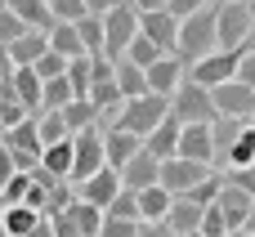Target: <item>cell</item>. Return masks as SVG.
I'll return each instance as SVG.
<instances>
[{"instance_id":"obj_1","label":"cell","mask_w":255,"mask_h":237,"mask_svg":"<svg viewBox=\"0 0 255 237\" xmlns=\"http://www.w3.org/2000/svg\"><path fill=\"white\" fill-rule=\"evenodd\" d=\"M215 13H220V4H206V9H197L193 18H184V22H179V45H175V58H184V67H193V63H202V58H211V54L220 49V36H215Z\"/></svg>"},{"instance_id":"obj_2","label":"cell","mask_w":255,"mask_h":237,"mask_svg":"<svg viewBox=\"0 0 255 237\" xmlns=\"http://www.w3.org/2000/svg\"><path fill=\"white\" fill-rule=\"evenodd\" d=\"M166 117H170V99H161V94H143V99L121 103L112 130H126V134H134V139H148Z\"/></svg>"},{"instance_id":"obj_3","label":"cell","mask_w":255,"mask_h":237,"mask_svg":"<svg viewBox=\"0 0 255 237\" xmlns=\"http://www.w3.org/2000/svg\"><path fill=\"white\" fill-rule=\"evenodd\" d=\"M139 36V9L130 4V0H121V4H112L108 13H103V58H126V49H130V40Z\"/></svg>"},{"instance_id":"obj_4","label":"cell","mask_w":255,"mask_h":237,"mask_svg":"<svg viewBox=\"0 0 255 237\" xmlns=\"http://www.w3.org/2000/svg\"><path fill=\"white\" fill-rule=\"evenodd\" d=\"M170 117H175L179 125H215V121H220V112H215V103H211V90L193 85L188 76H184V85L170 94Z\"/></svg>"},{"instance_id":"obj_5","label":"cell","mask_w":255,"mask_h":237,"mask_svg":"<svg viewBox=\"0 0 255 237\" xmlns=\"http://www.w3.org/2000/svg\"><path fill=\"white\" fill-rule=\"evenodd\" d=\"M108 161H103V125H90V130H81V134H72V175H67V184L72 188H81L90 175H99Z\"/></svg>"},{"instance_id":"obj_6","label":"cell","mask_w":255,"mask_h":237,"mask_svg":"<svg viewBox=\"0 0 255 237\" xmlns=\"http://www.w3.org/2000/svg\"><path fill=\"white\" fill-rule=\"evenodd\" d=\"M215 36H220V49H247V40L255 36L251 9H247V4H229V0H220Z\"/></svg>"},{"instance_id":"obj_7","label":"cell","mask_w":255,"mask_h":237,"mask_svg":"<svg viewBox=\"0 0 255 237\" xmlns=\"http://www.w3.org/2000/svg\"><path fill=\"white\" fill-rule=\"evenodd\" d=\"M242 54H247V49H215L211 58H202V63L188 67V81L202 85V90H215V85H224V81H238Z\"/></svg>"},{"instance_id":"obj_8","label":"cell","mask_w":255,"mask_h":237,"mask_svg":"<svg viewBox=\"0 0 255 237\" xmlns=\"http://www.w3.org/2000/svg\"><path fill=\"white\" fill-rule=\"evenodd\" d=\"M206 175H211V166H197V161L170 157V161H161V175H157V184H161L170 197H184V193H188V188H197Z\"/></svg>"},{"instance_id":"obj_9","label":"cell","mask_w":255,"mask_h":237,"mask_svg":"<svg viewBox=\"0 0 255 237\" xmlns=\"http://www.w3.org/2000/svg\"><path fill=\"white\" fill-rule=\"evenodd\" d=\"M211 103L220 117H238V121H251L255 117V90H247L242 81H224L211 90Z\"/></svg>"},{"instance_id":"obj_10","label":"cell","mask_w":255,"mask_h":237,"mask_svg":"<svg viewBox=\"0 0 255 237\" xmlns=\"http://www.w3.org/2000/svg\"><path fill=\"white\" fill-rule=\"evenodd\" d=\"M139 36H148L161 54H175V45H179V18H170L166 9L139 13Z\"/></svg>"},{"instance_id":"obj_11","label":"cell","mask_w":255,"mask_h":237,"mask_svg":"<svg viewBox=\"0 0 255 237\" xmlns=\"http://www.w3.org/2000/svg\"><path fill=\"white\" fill-rule=\"evenodd\" d=\"M148 94H161V99H170L179 85H184V76H188V67H184V58H175V54H166V58H157L148 72Z\"/></svg>"},{"instance_id":"obj_12","label":"cell","mask_w":255,"mask_h":237,"mask_svg":"<svg viewBox=\"0 0 255 237\" xmlns=\"http://www.w3.org/2000/svg\"><path fill=\"white\" fill-rule=\"evenodd\" d=\"M157 175H161V161H157L148 148H139V152L121 166V188L143 193V188H152V184H157Z\"/></svg>"},{"instance_id":"obj_13","label":"cell","mask_w":255,"mask_h":237,"mask_svg":"<svg viewBox=\"0 0 255 237\" xmlns=\"http://www.w3.org/2000/svg\"><path fill=\"white\" fill-rule=\"evenodd\" d=\"M117 193H121V175H117L112 166H103L99 175H90V179L76 188V197L90 202V206H99V211H108V206L117 202Z\"/></svg>"},{"instance_id":"obj_14","label":"cell","mask_w":255,"mask_h":237,"mask_svg":"<svg viewBox=\"0 0 255 237\" xmlns=\"http://www.w3.org/2000/svg\"><path fill=\"white\" fill-rule=\"evenodd\" d=\"M184 161H197V166H215V148H211V125H184L179 134V152Z\"/></svg>"},{"instance_id":"obj_15","label":"cell","mask_w":255,"mask_h":237,"mask_svg":"<svg viewBox=\"0 0 255 237\" xmlns=\"http://www.w3.org/2000/svg\"><path fill=\"white\" fill-rule=\"evenodd\" d=\"M215 206H220V215H224V224H229V233H233V229H242V224H247L255 197H247V193H242V188H233V184H224V188H220V197H215Z\"/></svg>"},{"instance_id":"obj_16","label":"cell","mask_w":255,"mask_h":237,"mask_svg":"<svg viewBox=\"0 0 255 237\" xmlns=\"http://www.w3.org/2000/svg\"><path fill=\"white\" fill-rule=\"evenodd\" d=\"M0 143H4L13 157H40V152H45V148H40V130H36V117H27L22 125L4 130V134H0Z\"/></svg>"},{"instance_id":"obj_17","label":"cell","mask_w":255,"mask_h":237,"mask_svg":"<svg viewBox=\"0 0 255 237\" xmlns=\"http://www.w3.org/2000/svg\"><path fill=\"white\" fill-rule=\"evenodd\" d=\"M143 148V139H134V134H126V130H103V161L121 175V166L134 157Z\"/></svg>"},{"instance_id":"obj_18","label":"cell","mask_w":255,"mask_h":237,"mask_svg":"<svg viewBox=\"0 0 255 237\" xmlns=\"http://www.w3.org/2000/svg\"><path fill=\"white\" fill-rule=\"evenodd\" d=\"M242 130H247V121H238V117H220L215 125H211V148H215V166H224L229 161V152H233V143L242 139ZM211 166V170H215Z\"/></svg>"},{"instance_id":"obj_19","label":"cell","mask_w":255,"mask_h":237,"mask_svg":"<svg viewBox=\"0 0 255 237\" xmlns=\"http://www.w3.org/2000/svg\"><path fill=\"white\" fill-rule=\"evenodd\" d=\"M179 134H184V125H179L175 117H166V121H161V125H157V130L143 139V148H148L157 161H170V157L179 152Z\"/></svg>"},{"instance_id":"obj_20","label":"cell","mask_w":255,"mask_h":237,"mask_svg":"<svg viewBox=\"0 0 255 237\" xmlns=\"http://www.w3.org/2000/svg\"><path fill=\"white\" fill-rule=\"evenodd\" d=\"M9 13L27 27V31H54V13H49V4L45 0H9Z\"/></svg>"},{"instance_id":"obj_21","label":"cell","mask_w":255,"mask_h":237,"mask_svg":"<svg viewBox=\"0 0 255 237\" xmlns=\"http://www.w3.org/2000/svg\"><path fill=\"white\" fill-rule=\"evenodd\" d=\"M139 197V224H161L166 215H170V193L161 188V184H152V188H143V193H134Z\"/></svg>"},{"instance_id":"obj_22","label":"cell","mask_w":255,"mask_h":237,"mask_svg":"<svg viewBox=\"0 0 255 237\" xmlns=\"http://www.w3.org/2000/svg\"><path fill=\"white\" fill-rule=\"evenodd\" d=\"M166 229L175 237H188L202 229V206H193V202H184V197H175L170 202V215H166Z\"/></svg>"},{"instance_id":"obj_23","label":"cell","mask_w":255,"mask_h":237,"mask_svg":"<svg viewBox=\"0 0 255 237\" xmlns=\"http://www.w3.org/2000/svg\"><path fill=\"white\" fill-rule=\"evenodd\" d=\"M45 49H49V36H45V31H22V36L9 45V58H13V67H31Z\"/></svg>"},{"instance_id":"obj_24","label":"cell","mask_w":255,"mask_h":237,"mask_svg":"<svg viewBox=\"0 0 255 237\" xmlns=\"http://www.w3.org/2000/svg\"><path fill=\"white\" fill-rule=\"evenodd\" d=\"M117 90H121L126 103H130V99H143V94H148V76H143V67H134L130 58H117Z\"/></svg>"},{"instance_id":"obj_25","label":"cell","mask_w":255,"mask_h":237,"mask_svg":"<svg viewBox=\"0 0 255 237\" xmlns=\"http://www.w3.org/2000/svg\"><path fill=\"white\" fill-rule=\"evenodd\" d=\"M49 49L58 54V58H81L85 54V45H81V36H76V22H54V31H49Z\"/></svg>"},{"instance_id":"obj_26","label":"cell","mask_w":255,"mask_h":237,"mask_svg":"<svg viewBox=\"0 0 255 237\" xmlns=\"http://www.w3.org/2000/svg\"><path fill=\"white\" fill-rule=\"evenodd\" d=\"M13 99H18L31 117L40 112V76H36L31 67H18V72H13Z\"/></svg>"},{"instance_id":"obj_27","label":"cell","mask_w":255,"mask_h":237,"mask_svg":"<svg viewBox=\"0 0 255 237\" xmlns=\"http://www.w3.org/2000/svg\"><path fill=\"white\" fill-rule=\"evenodd\" d=\"M67 220L81 229V237H99V229H103V211H99V206H90V202H81V197L67 206Z\"/></svg>"},{"instance_id":"obj_28","label":"cell","mask_w":255,"mask_h":237,"mask_svg":"<svg viewBox=\"0 0 255 237\" xmlns=\"http://www.w3.org/2000/svg\"><path fill=\"white\" fill-rule=\"evenodd\" d=\"M36 130H40V148H54V143H67L72 130L58 112H36Z\"/></svg>"},{"instance_id":"obj_29","label":"cell","mask_w":255,"mask_h":237,"mask_svg":"<svg viewBox=\"0 0 255 237\" xmlns=\"http://www.w3.org/2000/svg\"><path fill=\"white\" fill-rule=\"evenodd\" d=\"M72 99H76V94H72L67 76H58V81H45V85H40V112H63Z\"/></svg>"},{"instance_id":"obj_30","label":"cell","mask_w":255,"mask_h":237,"mask_svg":"<svg viewBox=\"0 0 255 237\" xmlns=\"http://www.w3.org/2000/svg\"><path fill=\"white\" fill-rule=\"evenodd\" d=\"M63 121H67V130L72 134H81V130H90V125H99V112L90 108V99H72L63 112H58Z\"/></svg>"},{"instance_id":"obj_31","label":"cell","mask_w":255,"mask_h":237,"mask_svg":"<svg viewBox=\"0 0 255 237\" xmlns=\"http://www.w3.org/2000/svg\"><path fill=\"white\" fill-rule=\"evenodd\" d=\"M45 215H36L31 206H4V233L9 237H27Z\"/></svg>"},{"instance_id":"obj_32","label":"cell","mask_w":255,"mask_h":237,"mask_svg":"<svg viewBox=\"0 0 255 237\" xmlns=\"http://www.w3.org/2000/svg\"><path fill=\"white\" fill-rule=\"evenodd\" d=\"M40 166H45L54 179H67V175H72V139H67V143L45 148V152H40Z\"/></svg>"},{"instance_id":"obj_33","label":"cell","mask_w":255,"mask_h":237,"mask_svg":"<svg viewBox=\"0 0 255 237\" xmlns=\"http://www.w3.org/2000/svg\"><path fill=\"white\" fill-rule=\"evenodd\" d=\"M220 188H224V175H220V170H211L197 188H188V193H184V202H193V206H202V211H206V206H215Z\"/></svg>"},{"instance_id":"obj_34","label":"cell","mask_w":255,"mask_h":237,"mask_svg":"<svg viewBox=\"0 0 255 237\" xmlns=\"http://www.w3.org/2000/svg\"><path fill=\"white\" fill-rule=\"evenodd\" d=\"M224 166H229V170H247V166H255V130H251V121H247V130H242V139L233 143V152H229Z\"/></svg>"},{"instance_id":"obj_35","label":"cell","mask_w":255,"mask_h":237,"mask_svg":"<svg viewBox=\"0 0 255 237\" xmlns=\"http://www.w3.org/2000/svg\"><path fill=\"white\" fill-rule=\"evenodd\" d=\"M76 36H81L85 54H103V18H99V13H85V18L76 22Z\"/></svg>"},{"instance_id":"obj_36","label":"cell","mask_w":255,"mask_h":237,"mask_svg":"<svg viewBox=\"0 0 255 237\" xmlns=\"http://www.w3.org/2000/svg\"><path fill=\"white\" fill-rule=\"evenodd\" d=\"M126 58H130L134 67H143V72H148V67H152L157 58H166V54H161L148 36H134V40H130V49H126Z\"/></svg>"},{"instance_id":"obj_37","label":"cell","mask_w":255,"mask_h":237,"mask_svg":"<svg viewBox=\"0 0 255 237\" xmlns=\"http://www.w3.org/2000/svg\"><path fill=\"white\" fill-rule=\"evenodd\" d=\"M63 76H67V85H72V94H76V99H85V94H90V54H81V58H72Z\"/></svg>"},{"instance_id":"obj_38","label":"cell","mask_w":255,"mask_h":237,"mask_svg":"<svg viewBox=\"0 0 255 237\" xmlns=\"http://www.w3.org/2000/svg\"><path fill=\"white\" fill-rule=\"evenodd\" d=\"M31 72L40 76V85H45V81H58V76L67 72V58H58L54 49H45V54H40V58L31 63Z\"/></svg>"},{"instance_id":"obj_39","label":"cell","mask_w":255,"mask_h":237,"mask_svg":"<svg viewBox=\"0 0 255 237\" xmlns=\"http://www.w3.org/2000/svg\"><path fill=\"white\" fill-rule=\"evenodd\" d=\"M103 215H112V220H130V224H139V197L130 193V188H121L117 193V202L103 211Z\"/></svg>"},{"instance_id":"obj_40","label":"cell","mask_w":255,"mask_h":237,"mask_svg":"<svg viewBox=\"0 0 255 237\" xmlns=\"http://www.w3.org/2000/svg\"><path fill=\"white\" fill-rule=\"evenodd\" d=\"M45 4H49L54 22H81L85 18V4L81 0H45Z\"/></svg>"},{"instance_id":"obj_41","label":"cell","mask_w":255,"mask_h":237,"mask_svg":"<svg viewBox=\"0 0 255 237\" xmlns=\"http://www.w3.org/2000/svg\"><path fill=\"white\" fill-rule=\"evenodd\" d=\"M27 188H31V175H13V179L0 188V202H4V206H22Z\"/></svg>"},{"instance_id":"obj_42","label":"cell","mask_w":255,"mask_h":237,"mask_svg":"<svg viewBox=\"0 0 255 237\" xmlns=\"http://www.w3.org/2000/svg\"><path fill=\"white\" fill-rule=\"evenodd\" d=\"M197 233H202V237H224V233H229L220 206H206V211H202V229H197Z\"/></svg>"},{"instance_id":"obj_43","label":"cell","mask_w":255,"mask_h":237,"mask_svg":"<svg viewBox=\"0 0 255 237\" xmlns=\"http://www.w3.org/2000/svg\"><path fill=\"white\" fill-rule=\"evenodd\" d=\"M22 31H27V27H22V22H18L9 9H0V49H9V45H13Z\"/></svg>"},{"instance_id":"obj_44","label":"cell","mask_w":255,"mask_h":237,"mask_svg":"<svg viewBox=\"0 0 255 237\" xmlns=\"http://www.w3.org/2000/svg\"><path fill=\"white\" fill-rule=\"evenodd\" d=\"M206 4H211V0H166V13L184 22V18H193L197 9H206Z\"/></svg>"},{"instance_id":"obj_45","label":"cell","mask_w":255,"mask_h":237,"mask_svg":"<svg viewBox=\"0 0 255 237\" xmlns=\"http://www.w3.org/2000/svg\"><path fill=\"white\" fill-rule=\"evenodd\" d=\"M224 184H233V188H242L247 197H255V166H247V170H229Z\"/></svg>"},{"instance_id":"obj_46","label":"cell","mask_w":255,"mask_h":237,"mask_svg":"<svg viewBox=\"0 0 255 237\" xmlns=\"http://www.w3.org/2000/svg\"><path fill=\"white\" fill-rule=\"evenodd\" d=\"M134 229H139V224H130V220H112V215H103L99 237H134Z\"/></svg>"},{"instance_id":"obj_47","label":"cell","mask_w":255,"mask_h":237,"mask_svg":"<svg viewBox=\"0 0 255 237\" xmlns=\"http://www.w3.org/2000/svg\"><path fill=\"white\" fill-rule=\"evenodd\" d=\"M238 81H242L247 90H255V54H251V49H247L242 63H238Z\"/></svg>"},{"instance_id":"obj_48","label":"cell","mask_w":255,"mask_h":237,"mask_svg":"<svg viewBox=\"0 0 255 237\" xmlns=\"http://www.w3.org/2000/svg\"><path fill=\"white\" fill-rule=\"evenodd\" d=\"M49 229H54V237H81V229L67 220V211H63V215H54V220H49Z\"/></svg>"},{"instance_id":"obj_49","label":"cell","mask_w":255,"mask_h":237,"mask_svg":"<svg viewBox=\"0 0 255 237\" xmlns=\"http://www.w3.org/2000/svg\"><path fill=\"white\" fill-rule=\"evenodd\" d=\"M13 175H18V170H13V157H9V148L0 143V188H4V184H9Z\"/></svg>"},{"instance_id":"obj_50","label":"cell","mask_w":255,"mask_h":237,"mask_svg":"<svg viewBox=\"0 0 255 237\" xmlns=\"http://www.w3.org/2000/svg\"><path fill=\"white\" fill-rule=\"evenodd\" d=\"M134 237H175V233H170V229H166V220H161V224H139Z\"/></svg>"},{"instance_id":"obj_51","label":"cell","mask_w":255,"mask_h":237,"mask_svg":"<svg viewBox=\"0 0 255 237\" xmlns=\"http://www.w3.org/2000/svg\"><path fill=\"white\" fill-rule=\"evenodd\" d=\"M81 4H85V13H99V18H103V13H108L112 4H121V0H81Z\"/></svg>"},{"instance_id":"obj_52","label":"cell","mask_w":255,"mask_h":237,"mask_svg":"<svg viewBox=\"0 0 255 237\" xmlns=\"http://www.w3.org/2000/svg\"><path fill=\"white\" fill-rule=\"evenodd\" d=\"M13 58H9V49H0V81H13Z\"/></svg>"},{"instance_id":"obj_53","label":"cell","mask_w":255,"mask_h":237,"mask_svg":"<svg viewBox=\"0 0 255 237\" xmlns=\"http://www.w3.org/2000/svg\"><path fill=\"white\" fill-rule=\"evenodd\" d=\"M139 13H157V9H166V0H130Z\"/></svg>"},{"instance_id":"obj_54","label":"cell","mask_w":255,"mask_h":237,"mask_svg":"<svg viewBox=\"0 0 255 237\" xmlns=\"http://www.w3.org/2000/svg\"><path fill=\"white\" fill-rule=\"evenodd\" d=\"M27 237H54V229H49V220H40V224H36V229H31Z\"/></svg>"},{"instance_id":"obj_55","label":"cell","mask_w":255,"mask_h":237,"mask_svg":"<svg viewBox=\"0 0 255 237\" xmlns=\"http://www.w3.org/2000/svg\"><path fill=\"white\" fill-rule=\"evenodd\" d=\"M242 233H247V237H255V206H251V215H247V224H242Z\"/></svg>"},{"instance_id":"obj_56","label":"cell","mask_w":255,"mask_h":237,"mask_svg":"<svg viewBox=\"0 0 255 237\" xmlns=\"http://www.w3.org/2000/svg\"><path fill=\"white\" fill-rule=\"evenodd\" d=\"M0 237H9V233H4V211H0Z\"/></svg>"},{"instance_id":"obj_57","label":"cell","mask_w":255,"mask_h":237,"mask_svg":"<svg viewBox=\"0 0 255 237\" xmlns=\"http://www.w3.org/2000/svg\"><path fill=\"white\" fill-rule=\"evenodd\" d=\"M224 237H247V233H242V229H233V233H224Z\"/></svg>"},{"instance_id":"obj_58","label":"cell","mask_w":255,"mask_h":237,"mask_svg":"<svg viewBox=\"0 0 255 237\" xmlns=\"http://www.w3.org/2000/svg\"><path fill=\"white\" fill-rule=\"evenodd\" d=\"M247 49H251V54H255V36H251V40H247Z\"/></svg>"},{"instance_id":"obj_59","label":"cell","mask_w":255,"mask_h":237,"mask_svg":"<svg viewBox=\"0 0 255 237\" xmlns=\"http://www.w3.org/2000/svg\"><path fill=\"white\" fill-rule=\"evenodd\" d=\"M247 9H251V22H255V0H251V4H247Z\"/></svg>"},{"instance_id":"obj_60","label":"cell","mask_w":255,"mask_h":237,"mask_svg":"<svg viewBox=\"0 0 255 237\" xmlns=\"http://www.w3.org/2000/svg\"><path fill=\"white\" fill-rule=\"evenodd\" d=\"M229 4H251V0H229Z\"/></svg>"},{"instance_id":"obj_61","label":"cell","mask_w":255,"mask_h":237,"mask_svg":"<svg viewBox=\"0 0 255 237\" xmlns=\"http://www.w3.org/2000/svg\"><path fill=\"white\" fill-rule=\"evenodd\" d=\"M0 9H9V0H0Z\"/></svg>"},{"instance_id":"obj_62","label":"cell","mask_w":255,"mask_h":237,"mask_svg":"<svg viewBox=\"0 0 255 237\" xmlns=\"http://www.w3.org/2000/svg\"><path fill=\"white\" fill-rule=\"evenodd\" d=\"M251 130H255V117H251Z\"/></svg>"},{"instance_id":"obj_63","label":"cell","mask_w":255,"mask_h":237,"mask_svg":"<svg viewBox=\"0 0 255 237\" xmlns=\"http://www.w3.org/2000/svg\"><path fill=\"white\" fill-rule=\"evenodd\" d=\"M188 237H202V233H188Z\"/></svg>"},{"instance_id":"obj_64","label":"cell","mask_w":255,"mask_h":237,"mask_svg":"<svg viewBox=\"0 0 255 237\" xmlns=\"http://www.w3.org/2000/svg\"><path fill=\"white\" fill-rule=\"evenodd\" d=\"M0 211H4V202H0Z\"/></svg>"}]
</instances>
